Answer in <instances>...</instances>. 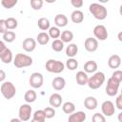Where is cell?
I'll return each mask as SVG.
<instances>
[{
	"mask_svg": "<svg viewBox=\"0 0 122 122\" xmlns=\"http://www.w3.org/2000/svg\"><path fill=\"white\" fill-rule=\"evenodd\" d=\"M66 67L70 70V71H74L77 69L78 67V61L76 59H74V57H70L67 61H66Z\"/></svg>",
	"mask_w": 122,
	"mask_h": 122,
	"instance_id": "1f68e13d",
	"label": "cell"
},
{
	"mask_svg": "<svg viewBox=\"0 0 122 122\" xmlns=\"http://www.w3.org/2000/svg\"><path fill=\"white\" fill-rule=\"evenodd\" d=\"M93 34L100 41H104L108 38V30H107L106 27L103 25L95 26L93 29Z\"/></svg>",
	"mask_w": 122,
	"mask_h": 122,
	"instance_id": "9c48e42d",
	"label": "cell"
},
{
	"mask_svg": "<svg viewBox=\"0 0 122 122\" xmlns=\"http://www.w3.org/2000/svg\"><path fill=\"white\" fill-rule=\"evenodd\" d=\"M115 106L118 110H122V94H119L115 101Z\"/></svg>",
	"mask_w": 122,
	"mask_h": 122,
	"instance_id": "b9f144b4",
	"label": "cell"
},
{
	"mask_svg": "<svg viewBox=\"0 0 122 122\" xmlns=\"http://www.w3.org/2000/svg\"><path fill=\"white\" fill-rule=\"evenodd\" d=\"M46 70L52 73H60L65 69V64L62 61L54 60V59H49L46 62Z\"/></svg>",
	"mask_w": 122,
	"mask_h": 122,
	"instance_id": "277c9868",
	"label": "cell"
},
{
	"mask_svg": "<svg viewBox=\"0 0 122 122\" xmlns=\"http://www.w3.org/2000/svg\"><path fill=\"white\" fill-rule=\"evenodd\" d=\"M18 0H1V4L5 9H11L17 4Z\"/></svg>",
	"mask_w": 122,
	"mask_h": 122,
	"instance_id": "e575fe53",
	"label": "cell"
},
{
	"mask_svg": "<svg viewBox=\"0 0 122 122\" xmlns=\"http://www.w3.org/2000/svg\"><path fill=\"white\" fill-rule=\"evenodd\" d=\"M71 4L74 7V8H81L84 4L83 0H71Z\"/></svg>",
	"mask_w": 122,
	"mask_h": 122,
	"instance_id": "60d3db41",
	"label": "cell"
},
{
	"mask_svg": "<svg viewBox=\"0 0 122 122\" xmlns=\"http://www.w3.org/2000/svg\"><path fill=\"white\" fill-rule=\"evenodd\" d=\"M54 23L58 28L66 27L68 25V18L65 14H57L54 17Z\"/></svg>",
	"mask_w": 122,
	"mask_h": 122,
	"instance_id": "44dd1931",
	"label": "cell"
},
{
	"mask_svg": "<svg viewBox=\"0 0 122 122\" xmlns=\"http://www.w3.org/2000/svg\"><path fill=\"white\" fill-rule=\"evenodd\" d=\"M62 101H63V98H62V96L59 93H52L50 96V99H49L50 105L51 107H53V108L60 107L61 104H62Z\"/></svg>",
	"mask_w": 122,
	"mask_h": 122,
	"instance_id": "9a60e30c",
	"label": "cell"
},
{
	"mask_svg": "<svg viewBox=\"0 0 122 122\" xmlns=\"http://www.w3.org/2000/svg\"><path fill=\"white\" fill-rule=\"evenodd\" d=\"M121 65V57L118 54H112L108 60V66L111 69H117Z\"/></svg>",
	"mask_w": 122,
	"mask_h": 122,
	"instance_id": "5bb4252c",
	"label": "cell"
},
{
	"mask_svg": "<svg viewBox=\"0 0 122 122\" xmlns=\"http://www.w3.org/2000/svg\"><path fill=\"white\" fill-rule=\"evenodd\" d=\"M45 120H46V116L43 110H37L34 112L32 122H44Z\"/></svg>",
	"mask_w": 122,
	"mask_h": 122,
	"instance_id": "484cf974",
	"label": "cell"
},
{
	"mask_svg": "<svg viewBox=\"0 0 122 122\" xmlns=\"http://www.w3.org/2000/svg\"><path fill=\"white\" fill-rule=\"evenodd\" d=\"M43 0H30V7L34 10H39L43 7Z\"/></svg>",
	"mask_w": 122,
	"mask_h": 122,
	"instance_id": "8d00e7d4",
	"label": "cell"
},
{
	"mask_svg": "<svg viewBox=\"0 0 122 122\" xmlns=\"http://www.w3.org/2000/svg\"><path fill=\"white\" fill-rule=\"evenodd\" d=\"M98 1H99L100 3H103V4H104V3H108L110 0H98Z\"/></svg>",
	"mask_w": 122,
	"mask_h": 122,
	"instance_id": "c3c4849f",
	"label": "cell"
},
{
	"mask_svg": "<svg viewBox=\"0 0 122 122\" xmlns=\"http://www.w3.org/2000/svg\"><path fill=\"white\" fill-rule=\"evenodd\" d=\"M36 92L33 91V90H29L26 92L25 95H24V99L27 103H33L35 100H36Z\"/></svg>",
	"mask_w": 122,
	"mask_h": 122,
	"instance_id": "4316f807",
	"label": "cell"
},
{
	"mask_svg": "<svg viewBox=\"0 0 122 122\" xmlns=\"http://www.w3.org/2000/svg\"><path fill=\"white\" fill-rule=\"evenodd\" d=\"M118 120L121 122L122 121V112H120L119 114H118Z\"/></svg>",
	"mask_w": 122,
	"mask_h": 122,
	"instance_id": "bcb514c9",
	"label": "cell"
},
{
	"mask_svg": "<svg viewBox=\"0 0 122 122\" xmlns=\"http://www.w3.org/2000/svg\"><path fill=\"white\" fill-rule=\"evenodd\" d=\"M105 120H106L105 116L99 112H96L92 115V121L93 122H104Z\"/></svg>",
	"mask_w": 122,
	"mask_h": 122,
	"instance_id": "f35d334b",
	"label": "cell"
},
{
	"mask_svg": "<svg viewBox=\"0 0 122 122\" xmlns=\"http://www.w3.org/2000/svg\"><path fill=\"white\" fill-rule=\"evenodd\" d=\"M120 83L115 81L114 79H112V77H110L107 81V86H106V93L109 96H114L117 94L118 92V89H119Z\"/></svg>",
	"mask_w": 122,
	"mask_h": 122,
	"instance_id": "8992f818",
	"label": "cell"
},
{
	"mask_svg": "<svg viewBox=\"0 0 122 122\" xmlns=\"http://www.w3.org/2000/svg\"><path fill=\"white\" fill-rule=\"evenodd\" d=\"M5 22H6V26H7L8 30H14L18 26L17 20L15 18H13V17H9V18L5 19Z\"/></svg>",
	"mask_w": 122,
	"mask_h": 122,
	"instance_id": "4dcf8cb0",
	"label": "cell"
},
{
	"mask_svg": "<svg viewBox=\"0 0 122 122\" xmlns=\"http://www.w3.org/2000/svg\"><path fill=\"white\" fill-rule=\"evenodd\" d=\"M112 78L114 79L115 81L121 83V81H122V71H119V70L114 71L112 72Z\"/></svg>",
	"mask_w": 122,
	"mask_h": 122,
	"instance_id": "74e56055",
	"label": "cell"
},
{
	"mask_svg": "<svg viewBox=\"0 0 122 122\" xmlns=\"http://www.w3.org/2000/svg\"><path fill=\"white\" fill-rule=\"evenodd\" d=\"M121 34H122V32H119V34H118V39H119V41H122V38H121Z\"/></svg>",
	"mask_w": 122,
	"mask_h": 122,
	"instance_id": "681fc988",
	"label": "cell"
},
{
	"mask_svg": "<svg viewBox=\"0 0 122 122\" xmlns=\"http://www.w3.org/2000/svg\"><path fill=\"white\" fill-rule=\"evenodd\" d=\"M15 38H16V34L11 30H7L5 33H3V39L5 42L11 43L15 40Z\"/></svg>",
	"mask_w": 122,
	"mask_h": 122,
	"instance_id": "836d02e7",
	"label": "cell"
},
{
	"mask_svg": "<svg viewBox=\"0 0 122 122\" xmlns=\"http://www.w3.org/2000/svg\"><path fill=\"white\" fill-rule=\"evenodd\" d=\"M0 1H1V0H0Z\"/></svg>",
	"mask_w": 122,
	"mask_h": 122,
	"instance_id": "f907efd6",
	"label": "cell"
},
{
	"mask_svg": "<svg viewBox=\"0 0 122 122\" xmlns=\"http://www.w3.org/2000/svg\"><path fill=\"white\" fill-rule=\"evenodd\" d=\"M101 111H102L103 115H105V116H112L115 112V108H114V105H113V103L112 101L107 100V101H104L102 103Z\"/></svg>",
	"mask_w": 122,
	"mask_h": 122,
	"instance_id": "30bf717a",
	"label": "cell"
},
{
	"mask_svg": "<svg viewBox=\"0 0 122 122\" xmlns=\"http://www.w3.org/2000/svg\"><path fill=\"white\" fill-rule=\"evenodd\" d=\"M78 52V47L76 44H70L66 49V54L69 57H74Z\"/></svg>",
	"mask_w": 122,
	"mask_h": 122,
	"instance_id": "d4e9b609",
	"label": "cell"
},
{
	"mask_svg": "<svg viewBox=\"0 0 122 122\" xmlns=\"http://www.w3.org/2000/svg\"><path fill=\"white\" fill-rule=\"evenodd\" d=\"M84 47L87 51L89 52H94L98 49V41L96 38L88 37L84 42Z\"/></svg>",
	"mask_w": 122,
	"mask_h": 122,
	"instance_id": "8fae6325",
	"label": "cell"
},
{
	"mask_svg": "<svg viewBox=\"0 0 122 122\" xmlns=\"http://www.w3.org/2000/svg\"><path fill=\"white\" fill-rule=\"evenodd\" d=\"M8 30L5 19H0V33H5Z\"/></svg>",
	"mask_w": 122,
	"mask_h": 122,
	"instance_id": "ab89813d",
	"label": "cell"
},
{
	"mask_svg": "<svg viewBox=\"0 0 122 122\" xmlns=\"http://www.w3.org/2000/svg\"><path fill=\"white\" fill-rule=\"evenodd\" d=\"M71 21H72L73 23H75V24H80V23H82L83 20H84V13H83L81 10H73V11L71 12Z\"/></svg>",
	"mask_w": 122,
	"mask_h": 122,
	"instance_id": "d6986e66",
	"label": "cell"
},
{
	"mask_svg": "<svg viewBox=\"0 0 122 122\" xmlns=\"http://www.w3.org/2000/svg\"><path fill=\"white\" fill-rule=\"evenodd\" d=\"M37 25H38V28L41 30H48L49 29H50V25H51V23H50V20L48 19V18H46V17H41V18H39L38 19V21H37Z\"/></svg>",
	"mask_w": 122,
	"mask_h": 122,
	"instance_id": "603a6c76",
	"label": "cell"
},
{
	"mask_svg": "<svg viewBox=\"0 0 122 122\" xmlns=\"http://www.w3.org/2000/svg\"><path fill=\"white\" fill-rule=\"evenodd\" d=\"M62 110H63V112H64L65 113L71 114V113H72V112L75 111V105H74L72 102H70V101L65 102V103L62 105Z\"/></svg>",
	"mask_w": 122,
	"mask_h": 122,
	"instance_id": "83f0119b",
	"label": "cell"
},
{
	"mask_svg": "<svg viewBox=\"0 0 122 122\" xmlns=\"http://www.w3.org/2000/svg\"><path fill=\"white\" fill-rule=\"evenodd\" d=\"M36 41L40 45H43V46L44 45H47L49 43V41H50V36H49V34L47 32L42 31V32L38 33V35L36 37Z\"/></svg>",
	"mask_w": 122,
	"mask_h": 122,
	"instance_id": "cb8c5ba5",
	"label": "cell"
},
{
	"mask_svg": "<svg viewBox=\"0 0 122 122\" xmlns=\"http://www.w3.org/2000/svg\"><path fill=\"white\" fill-rule=\"evenodd\" d=\"M47 3H49V4H51V3H54L56 0H45Z\"/></svg>",
	"mask_w": 122,
	"mask_h": 122,
	"instance_id": "7dc6e473",
	"label": "cell"
},
{
	"mask_svg": "<svg viewBox=\"0 0 122 122\" xmlns=\"http://www.w3.org/2000/svg\"><path fill=\"white\" fill-rule=\"evenodd\" d=\"M7 47H6V45H5V43L3 42V41H0V53L6 49Z\"/></svg>",
	"mask_w": 122,
	"mask_h": 122,
	"instance_id": "ee69618b",
	"label": "cell"
},
{
	"mask_svg": "<svg viewBox=\"0 0 122 122\" xmlns=\"http://www.w3.org/2000/svg\"><path fill=\"white\" fill-rule=\"evenodd\" d=\"M51 49L56 52L61 51L64 49V42L60 39H54L51 43Z\"/></svg>",
	"mask_w": 122,
	"mask_h": 122,
	"instance_id": "f546056e",
	"label": "cell"
},
{
	"mask_svg": "<svg viewBox=\"0 0 122 122\" xmlns=\"http://www.w3.org/2000/svg\"><path fill=\"white\" fill-rule=\"evenodd\" d=\"M31 107L29 104H23L20 106L18 111V115L21 121H28L31 115Z\"/></svg>",
	"mask_w": 122,
	"mask_h": 122,
	"instance_id": "ba28073f",
	"label": "cell"
},
{
	"mask_svg": "<svg viewBox=\"0 0 122 122\" xmlns=\"http://www.w3.org/2000/svg\"><path fill=\"white\" fill-rule=\"evenodd\" d=\"M51 86L55 91H61L65 88L66 86V81L63 77L61 76H57L55 78H53L52 82H51Z\"/></svg>",
	"mask_w": 122,
	"mask_h": 122,
	"instance_id": "2e32d148",
	"label": "cell"
},
{
	"mask_svg": "<svg viewBox=\"0 0 122 122\" xmlns=\"http://www.w3.org/2000/svg\"><path fill=\"white\" fill-rule=\"evenodd\" d=\"M0 59H1V61H2L3 63H5V64H10V63L12 61V59H13L11 51H10V49L6 48V49L0 53Z\"/></svg>",
	"mask_w": 122,
	"mask_h": 122,
	"instance_id": "ac0fdd59",
	"label": "cell"
},
{
	"mask_svg": "<svg viewBox=\"0 0 122 122\" xmlns=\"http://www.w3.org/2000/svg\"><path fill=\"white\" fill-rule=\"evenodd\" d=\"M105 82V74L102 71H95L93 74L88 78L87 85L92 90H96L100 88Z\"/></svg>",
	"mask_w": 122,
	"mask_h": 122,
	"instance_id": "7a4b0ae2",
	"label": "cell"
},
{
	"mask_svg": "<svg viewBox=\"0 0 122 122\" xmlns=\"http://www.w3.org/2000/svg\"><path fill=\"white\" fill-rule=\"evenodd\" d=\"M22 48H23L26 51L31 52V51H33L35 50V48H36V41H35L33 38H30V37L26 38V39L23 41V43H22Z\"/></svg>",
	"mask_w": 122,
	"mask_h": 122,
	"instance_id": "4fadbf2b",
	"label": "cell"
},
{
	"mask_svg": "<svg viewBox=\"0 0 122 122\" xmlns=\"http://www.w3.org/2000/svg\"><path fill=\"white\" fill-rule=\"evenodd\" d=\"M49 36L50 38H54V39H57L60 37V34H61V31L59 30L58 27H50L49 29Z\"/></svg>",
	"mask_w": 122,
	"mask_h": 122,
	"instance_id": "d6a6232c",
	"label": "cell"
},
{
	"mask_svg": "<svg viewBox=\"0 0 122 122\" xmlns=\"http://www.w3.org/2000/svg\"><path fill=\"white\" fill-rule=\"evenodd\" d=\"M89 10L92 13V15L97 20H104L108 15L107 9L103 5L98 3H92L89 7Z\"/></svg>",
	"mask_w": 122,
	"mask_h": 122,
	"instance_id": "6da1fadb",
	"label": "cell"
},
{
	"mask_svg": "<svg viewBox=\"0 0 122 122\" xmlns=\"http://www.w3.org/2000/svg\"><path fill=\"white\" fill-rule=\"evenodd\" d=\"M88 75H87V72L85 71H78L75 75V79H76V82L78 85L80 86H84V85H87V82H88Z\"/></svg>",
	"mask_w": 122,
	"mask_h": 122,
	"instance_id": "7402d4cb",
	"label": "cell"
},
{
	"mask_svg": "<svg viewBox=\"0 0 122 122\" xmlns=\"http://www.w3.org/2000/svg\"><path fill=\"white\" fill-rule=\"evenodd\" d=\"M60 40L63 41L64 43H70L73 39V33L71 30H64L60 34Z\"/></svg>",
	"mask_w": 122,
	"mask_h": 122,
	"instance_id": "f1b7e54d",
	"label": "cell"
},
{
	"mask_svg": "<svg viewBox=\"0 0 122 122\" xmlns=\"http://www.w3.org/2000/svg\"><path fill=\"white\" fill-rule=\"evenodd\" d=\"M44 112H45V116H46V118H52V117H54V115H55V110H54V108L53 107H47V108H45L44 110Z\"/></svg>",
	"mask_w": 122,
	"mask_h": 122,
	"instance_id": "d590c367",
	"label": "cell"
},
{
	"mask_svg": "<svg viewBox=\"0 0 122 122\" xmlns=\"http://www.w3.org/2000/svg\"><path fill=\"white\" fill-rule=\"evenodd\" d=\"M97 70V63L93 60H89L84 64V71L87 73H93Z\"/></svg>",
	"mask_w": 122,
	"mask_h": 122,
	"instance_id": "ffe728a7",
	"label": "cell"
},
{
	"mask_svg": "<svg viewBox=\"0 0 122 122\" xmlns=\"http://www.w3.org/2000/svg\"><path fill=\"white\" fill-rule=\"evenodd\" d=\"M68 120L69 122H83L86 120V113L81 111H78V112L74 111L72 113L70 114Z\"/></svg>",
	"mask_w": 122,
	"mask_h": 122,
	"instance_id": "7c38bea8",
	"label": "cell"
},
{
	"mask_svg": "<svg viewBox=\"0 0 122 122\" xmlns=\"http://www.w3.org/2000/svg\"><path fill=\"white\" fill-rule=\"evenodd\" d=\"M32 58L24 53H17L13 59V65L18 69L30 67L32 65Z\"/></svg>",
	"mask_w": 122,
	"mask_h": 122,
	"instance_id": "3957f363",
	"label": "cell"
},
{
	"mask_svg": "<svg viewBox=\"0 0 122 122\" xmlns=\"http://www.w3.org/2000/svg\"><path fill=\"white\" fill-rule=\"evenodd\" d=\"M0 91H1V93L3 94V96L8 100L11 99L16 93L15 86L10 81L4 82L0 87Z\"/></svg>",
	"mask_w": 122,
	"mask_h": 122,
	"instance_id": "5b68a950",
	"label": "cell"
},
{
	"mask_svg": "<svg viewBox=\"0 0 122 122\" xmlns=\"http://www.w3.org/2000/svg\"><path fill=\"white\" fill-rule=\"evenodd\" d=\"M10 121L11 122H20L21 120H20V118H12Z\"/></svg>",
	"mask_w": 122,
	"mask_h": 122,
	"instance_id": "f6af8a7d",
	"label": "cell"
},
{
	"mask_svg": "<svg viewBox=\"0 0 122 122\" xmlns=\"http://www.w3.org/2000/svg\"><path fill=\"white\" fill-rule=\"evenodd\" d=\"M6 79V72L0 69V82H3Z\"/></svg>",
	"mask_w": 122,
	"mask_h": 122,
	"instance_id": "7bdbcfd3",
	"label": "cell"
},
{
	"mask_svg": "<svg viewBox=\"0 0 122 122\" xmlns=\"http://www.w3.org/2000/svg\"><path fill=\"white\" fill-rule=\"evenodd\" d=\"M29 83L33 89H38V88L42 87V85L44 83V77H43L42 73H40V72L31 73L30 76V79H29Z\"/></svg>",
	"mask_w": 122,
	"mask_h": 122,
	"instance_id": "52a82bcc",
	"label": "cell"
},
{
	"mask_svg": "<svg viewBox=\"0 0 122 122\" xmlns=\"http://www.w3.org/2000/svg\"><path fill=\"white\" fill-rule=\"evenodd\" d=\"M97 105H98L97 100L93 96H88L84 100V106L87 110H90V111L94 110V109L97 108Z\"/></svg>",
	"mask_w": 122,
	"mask_h": 122,
	"instance_id": "e0dca14e",
	"label": "cell"
}]
</instances>
